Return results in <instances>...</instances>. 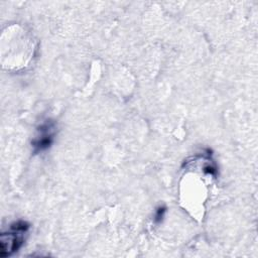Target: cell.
Wrapping results in <instances>:
<instances>
[{
  "label": "cell",
  "instance_id": "3957f363",
  "mask_svg": "<svg viewBox=\"0 0 258 258\" xmlns=\"http://www.w3.org/2000/svg\"><path fill=\"white\" fill-rule=\"evenodd\" d=\"M166 213V207L164 206H159L156 210H155V213H154V217H153V222L155 224H159L162 222L163 218H164V215Z\"/></svg>",
  "mask_w": 258,
  "mask_h": 258
},
{
  "label": "cell",
  "instance_id": "6da1fadb",
  "mask_svg": "<svg viewBox=\"0 0 258 258\" xmlns=\"http://www.w3.org/2000/svg\"><path fill=\"white\" fill-rule=\"evenodd\" d=\"M30 225L24 220H18L10 224L7 232L0 235V256L2 258L11 256L23 245Z\"/></svg>",
  "mask_w": 258,
  "mask_h": 258
},
{
  "label": "cell",
  "instance_id": "7a4b0ae2",
  "mask_svg": "<svg viewBox=\"0 0 258 258\" xmlns=\"http://www.w3.org/2000/svg\"><path fill=\"white\" fill-rule=\"evenodd\" d=\"M56 134V125L53 120H44L36 129V134L31 141L33 153H39L48 149Z\"/></svg>",
  "mask_w": 258,
  "mask_h": 258
}]
</instances>
